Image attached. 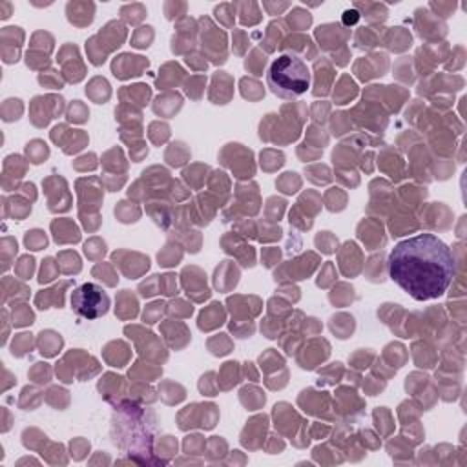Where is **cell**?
I'll return each instance as SVG.
<instances>
[{
	"label": "cell",
	"mask_w": 467,
	"mask_h": 467,
	"mask_svg": "<svg viewBox=\"0 0 467 467\" xmlns=\"http://www.w3.org/2000/svg\"><path fill=\"white\" fill-rule=\"evenodd\" d=\"M452 250L434 234H418L398 243L389 255L390 279L416 301L443 296L454 279Z\"/></svg>",
	"instance_id": "obj_1"
},
{
	"label": "cell",
	"mask_w": 467,
	"mask_h": 467,
	"mask_svg": "<svg viewBox=\"0 0 467 467\" xmlns=\"http://www.w3.org/2000/svg\"><path fill=\"white\" fill-rule=\"evenodd\" d=\"M266 84L275 97L292 100L310 88V69L297 55H279L268 67Z\"/></svg>",
	"instance_id": "obj_2"
},
{
	"label": "cell",
	"mask_w": 467,
	"mask_h": 467,
	"mask_svg": "<svg viewBox=\"0 0 467 467\" xmlns=\"http://www.w3.org/2000/svg\"><path fill=\"white\" fill-rule=\"evenodd\" d=\"M71 308L86 319H97L109 308V297L95 283H84L71 292Z\"/></svg>",
	"instance_id": "obj_3"
},
{
	"label": "cell",
	"mask_w": 467,
	"mask_h": 467,
	"mask_svg": "<svg viewBox=\"0 0 467 467\" xmlns=\"http://www.w3.org/2000/svg\"><path fill=\"white\" fill-rule=\"evenodd\" d=\"M26 244H27L31 250H40L42 246H46V237H44V234L38 232V230L27 232V235H26Z\"/></svg>",
	"instance_id": "obj_4"
},
{
	"label": "cell",
	"mask_w": 467,
	"mask_h": 467,
	"mask_svg": "<svg viewBox=\"0 0 467 467\" xmlns=\"http://www.w3.org/2000/svg\"><path fill=\"white\" fill-rule=\"evenodd\" d=\"M358 18H359V15H358V11H354V9H352V11L348 9V11L343 13V20H345L347 24H354Z\"/></svg>",
	"instance_id": "obj_5"
}]
</instances>
